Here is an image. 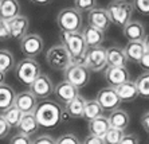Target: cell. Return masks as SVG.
<instances>
[{
	"label": "cell",
	"instance_id": "1",
	"mask_svg": "<svg viewBox=\"0 0 149 144\" xmlns=\"http://www.w3.org/2000/svg\"><path fill=\"white\" fill-rule=\"evenodd\" d=\"M32 113L35 115V119L38 121L39 127L51 129V128H55L62 123L65 109L61 106L59 102L47 99L39 101Z\"/></svg>",
	"mask_w": 149,
	"mask_h": 144
},
{
	"label": "cell",
	"instance_id": "2",
	"mask_svg": "<svg viewBox=\"0 0 149 144\" xmlns=\"http://www.w3.org/2000/svg\"><path fill=\"white\" fill-rule=\"evenodd\" d=\"M62 45L66 47L67 53L70 54L73 63H85V54L87 51V46L83 41L81 31L74 32H62L61 34Z\"/></svg>",
	"mask_w": 149,
	"mask_h": 144
},
{
	"label": "cell",
	"instance_id": "3",
	"mask_svg": "<svg viewBox=\"0 0 149 144\" xmlns=\"http://www.w3.org/2000/svg\"><path fill=\"white\" fill-rule=\"evenodd\" d=\"M106 11L113 24L124 27L126 23L132 20L134 7H133V3L129 0H113L109 3Z\"/></svg>",
	"mask_w": 149,
	"mask_h": 144
},
{
	"label": "cell",
	"instance_id": "4",
	"mask_svg": "<svg viewBox=\"0 0 149 144\" xmlns=\"http://www.w3.org/2000/svg\"><path fill=\"white\" fill-rule=\"evenodd\" d=\"M15 77L20 84L30 85L34 82V80L40 74V65L34 58H23L16 63L14 67Z\"/></svg>",
	"mask_w": 149,
	"mask_h": 144
},
{
	"label": "cell",
	"instance_id": "5",
	"mask_svg": "<svg viewBox=\"0 0 149 144\" xmlns=\"http://www.w3.org/2000/svg\"><path fill=\"white\" fill-rule=\"evenodd\" d=\"M56 24L62 32L79 31L82 27V14L75 8H63L56 15Z\"/></svg>",
	"mask_w": 149,
	"mask_h": 144
},
{
	"label": "cell",
	"instance_id": "6",
	"mask_svg": "<svg viewBox=\"0 0 149 144\" xmlns=\"http://www.w3.org/2000/svg\"><path fill=\"white\" fill-rule=\"evenodd\" d=\"M46 61L49 63V66L54 70H66L73 63L70 54L67 53L66 47L62 43L50 47L47 54H46Z\"/></svg>",
	"mask_w": 149,
	"mask_h": 144
},
{
	"label": "cell",
	"instance_id": "7",
	"mask_svg": "<svg viewBox=\"0 0 149 144\" xmlns=\"http://www.w3.org/2000/svg\"><path fill=\"white\" fill-rule=\"evenodd\" d=\"M65 81L74 85L77 89H82L90 81V70L85 63H71L65 70Z\"/></svg>",
	"mask_w": 149,
	"mask_h": 144
},
{
	"label": "cell",
	"instance_id": "8",
	"mask_svg": "<svg viewBox=\"0 0 149 144\" xmlns=\"http://www.w3.org/2000/svg\"><path fill=\"white\" fill-rule=\"evenodd\" d=\"M85 65L90 71H101L106 69V49L102 46L89 47L85 54Z\"/></svg>",
	"mask_w": 149,
	"mask_h": 144
},
{
	"label": "cell",
	"instance_id": "9",
	"mask_svg": "<svg viewBox=\"0 0 149 144\" xmlns=\"http://www.w3.org/2000/svg\"><path fill=\"white\" fill-rule=\"evenodd\" d=\"M45 49V42L39 34H26L20 39V51L26 58H36Z\"/></svg>",
	"mask_w": 149,
	"mask_h": 144
},
{
	"label": "cell",
	"instance_id": "10",
	"mask_svg": "<svg viewBox=\"0 0 149 144\" xmlns=\"http://www.w3.org/2000/svg\"><path fill=\"white\" fill-rule=\"evenodd\" d=\"M30 92L39 100H47L54 93V84L47 74L40 73L30 85Z\"/></svg>",
	"mask_w": 149,
	"mask_h": 144
},
{
	"label": "cell",
	"instance_id": "11",
	"mask_svg": "<svg viewBox=\"0 0 149 144\" xmlns=\"http://www.w3.org/2000/svg\"><path fill=\"white\" fill-rule=\"evenodd\" d=\"M95 100L98 101L104 112H113V110L120 108V104H121V100L116 93V89L111 86H106V88L101 89Z\"/></svg>",
	"mask_w": 149,
	"mask_h": 144
},
{
	"label": "cell",
	"instance_id": "12",
	"mask_svg": "<svg viewBox=\"0 0 149 144\" xmlns=\"http://www.w3.org/2000/svg\"><path fill=\"white\" fill-rule=\"evenodd\" d=\"M105 81L108 82L109 86L111 88H117L121 84L126 81H130V73L126 67H113L106 66L104 73Z\"/></svg>",
	"mask_w": 149,
	"mask_h": 144
},
{
	"label": "cell",
	"instance_id": "13",
	"mask_svg": "<svg viewBox=\"0 0 149 144\" xmlns=\"http://www.w3.org/2000/svg\"><path fill=\"white\" fill-rule=\"evenodd\" d=\"M87 23H89V26H93V27L98 28V30L104 32L106 30H109V27L111 24L106 8L100 7H95L94 10L87 12Z\"/></svg>",
	"mask_w": 149,
	"mask_h": 144
},
{
	"label": "cell",
	"instance_id": "14",
	"mask_svg": "<svg viewBox=\"0 0 149 144\" xmlns=\"http://www.w3.org/2000/svg\"><path fill=\"white\" fill-rule=\"evenodd\" d=\"M8 31H10V38L12 39H22L27 34L28 27H30V20L24 15H17L14 19L7 22Z\"/></svg>",
	"mask_w": 149,
	"mask_h": 144
},
{
	"label": "cell",
	"instance_id": "15",
	"mask_svg": "<svg viewBox=\"0 0 149 144\" xmlns=\"http://www.w3.org/2000/svg\"><path fill=\"white\" fill-rule=\"evenodd\" d=\"M14 105L22 113H32L38 105V99L30 90H24L16 94Z\"/></svg>",
	"mask_w": 149,
	"mask_h": 144
},
{
	"label": "cell",
	"instance_id": "16",
	"mask_svg": "<svg viewBox=\"0 0 149 144\" xmlns=\"http://www.w3.org/2000/svg\"><path fill=\"white\" fill-rule=\"evenodd\" d=\"M54 94L58 101H62L65 104L70 102L73 99H75L79 94V89H77L74 85H71L67 81H61L56 86H54Z\"/></svg>",
	"mask_w": 149,
	"mask_h": 144
},
{
	"label": "cell",
	"instance_id": "17",
	"mask_svg": "<svg viewBox=\"0 0 149 144\" xmlns=\"http://www.w3.org/2000/svg\"><path fill=\"white\" fill-rule=\"evenodd\" d=\"M124 36L128 39V42H140L145 38V27L141 22L139 20H130L129 23L122 27Z\"/></svg>",
	"mask_w": 149,
	"mask_h": 144
},
{
	"label": "cell",
	"instance_id": "18",
	"mask_svg": "<svg viewBox=\"0 0 149 144\" xmlns=\"http://www.w3.org/2000/svg\"><path fill=\"white\" fill-rule=\"evenodd\" d=\"M83 36V41L86 43L87 49L89 47H97V46H101L105 41V32L98 30V28L93 27V26H85L83 30L81 31Z\"/></svg>",
	"mask_w": 149,
	"mask_h": 144
},
{
	"label": "cell",
	"instance_id": "19",
	"mask_svg": "<svg viewBox=\"0 0 149 144\" xmlns=\"http://www.w3.org/2000/svg\"><path fill=\"white\" fill-rule=\"evenodd\" d=\"M106 63L113 67H126L128 59L124 53V49L120 46H110L106 49Z\"/></svg>",
	"mask_w": 149,
	"mask_h": 144
},
{
	"label": "cell",
	"instance_id": "20",
	"mask_svg": "<svg viewBox=\"0 0 149 144\" xmlns=\"http://www.w3.org/2000/svg\"><path fill=\"white\" fill-rule=\"evenodd\" d=\"M114 89L121 102H133L139 99V93H137L134 81H126Z\"/></svg>",
	"mask_w": 149,
	"mask_h": 144
},
{
	"label": "cell",
	"instance_id": "21",
	"mask_svg": "<svg viewBox=\"0 0 149 144\" xmlns=\"http://www.w3.org/2000/svg\"><path fill=\"white\" fill-rule=\"evenodd\" d=\"M17 128H19V134L31 136V135L38 132V129L40 127H39L38 121L35 119L34 113H23L20 121L17 124Z\"/></svg>",
	"mask_w": 149,
	"mask_h": 144
},
{
	"label": "cell",
	"instance_id": "22",
	"mask_svg": "<svg viewBox=\"0 0 149 144\" xmlns=\"http://www.w3.org/2000/svg\"><path fill=\"white\" fill-rule=\"evenodd\" d=\"M20 15V4L17 0H0V19L8 22Z\"/></svg>",
	"mask_w": 149,
	"mask_h": 144
},
{
	"label": "cell",
	"instance_id": "23",
	"mask_svg": "<svg viewBox=\"0 0 149 144\" xmlns=\"http://www.w3.org/2000/svg\"><path fill=\"white\" fill-rule=\"evenodd\" d=\"M85 104H86V99L78 94L75 99H73L70 102H67L65 106V112L69 117L71 119H82L83 117V110H85Z\"/></svg>",
	"mask_w": 149,
	"mask_h": 144
},
{
	"label": "cell",
	"instance_id": "24",
	"mask_svg": "<svg viewBox=\"0 0 149 144\" xmlns=\"http://www.w3.org/2000/svg\"><path fill=\"white\" fill-rule=\"evenodd\" d=\"M108 120L111 128H117V129H121V131L126 129L129 123H130V117H129L128 112L120 108L109 113Z\"/></svg>",
	"mask_w": 149,
	"mask_h": 144
},
{
	"label": "cell",
	"instance_id": "25",
	"mask_svg": "<svg viewBox=\"0 0 149 144\" xmlns=\"http://www.w3.org/2000/svg\"><path fill=\"white\" fill-rule=\"evenodd\" d=\"M124 53L126 55L128 62L139 63V61L141 59V57L146 51H145V46H144L142 41H140V42H128L126 46L124 47Z\"/></svg>",
	"mask_w": 149,
	"mask_h": 144
},
{
	"label": "cell",
	"instance_id": "26",
	"mask_svg": "<svg viewBox=\"0 0 149 144\" xmlns=\"http://www.w3.org/2000/svg\"><path fill=\"white\" fill-rule=\"evenodd\" d=\"M87 128H89V134L90 135H94V136H98V137H104V135L110 128V124H109L108 117L98 116L97 119L89 121Z\"/></svg>",
	"mask_w": 149,
	"mask_h": 144
},
{
	"label": "cell",
	"instance_id": "27",
	"mask_svg": "<svg viewBox=\"0 0 149 144\" xmlns=\"http://www.w3.org/2000/svg\"><path fill=\"white\" fill-rule=\"evenodd\" d=\"M15 90L10 85L3 84L0 85V112H4L7 108L14 105L15 102Z\"/></svg>",
	"mask_w": 149,
	"mask_h": 144
},
{
	"label": "cell",
	"instance_id": "28",
	"mask_svg": "<svg viewBox=\"0 0 149 144\" xmlns=\"http://www.w3.org/2000/svg\"><path fill=\"white\" fill-rule=\"evenodd\" d=\"M102 113H104V110L97 100H86L85 110H83V119L87 121H91V120L97 119L98 116H102Z\"/></svg>",
	"mask_w": 149,
	"mask_h": 144
},
{
	"label": "cell",
	"instance_id": "29",
	"mask_svg": "<svg viewBox=\"0 0 149 144\" xmlns=\"http://www.w3.org/2000/svg\"><path fill=\"white\" fill-rule=\"evenodd\" d=\"M1 116H3V119L7 121L8 125L12 128V127H17L22 116H23V113H22L15 105H12V106L6 109L4 112H1Z\"/></svg>",
	"mask_w": 149,
	"mask_h": 144
},
{
	"label": "cell",
	"instance_id": "30",
	"mask_svg": "<svg viewBox=\"0 0 149 144\" xmlns=\"http://www.w3.org/2000/svg\"><path fill=\"white\" fill-rule=\"evenodd\" d=\"M136 88H137V93L139 97L149 100V73H144L137 77L134 81Z\"/></svg>",
	"mask_w": 149,
	"mask_h": 144
},
{
	"label": "cell",
	"instance_id": "31",
	"mask_svg": "<svg viewBox=\"0 0 149 144\" xmlns=\"http://www.w3.org/2000/svg\"><path fill=\"white\" fill-rule=\"evenodd\" d=\"M15 67L14 55L8 50H0V71L7 73Z\"/></svg>",
	"mask_w": 149,
	"mask_h": 144
},
{
	"label": "cell",
	"instance_id": "32",
	"mask_svg": "<svg viewBox=\"0 0 149 144\" xmlns=\"http://www.w3.org/2000/svg\"><path fill=\"white\" fill-rule=\"evenodd\" d=\"M125 135L124 131L121 129H117V128H109L108 132L104 135V137H102V140H104L105 144H118L120 141H121L122 136Z\"/></svg>",
	"mask_w": 149,
	"mask_h": 144
},
{
	"label": "cell",
	"instance_id": "33",
	"mask_svg": "<svg viewBox=\"0 0 149 144\" xmlns=\"http://www.w3.org/2000/svg\"><path fill=\"white\" fill-rule=\"evenodd\" d=\"M74 6L79 12H89L97 7V0H74Z\"/></svg>",
	"mask_w": 149,
	"mask_h": 144
},
{
	"label": "cell",
	"instance_id": "34",
	"mask_svg": "<svg viewBox=\"0 0 149 144\" xmlns=\"http://www.w3.org/2000/svg\"><path fill=\"white\" fill-rule=\"evenodd\" d=\"M133 7L140 14L149 16V0H133Z\"/></svg>",
	"mask_w": 149,
	"mask_h": 144
},
{
	"label": "cell",
	"instance_id": "35",
	"mask_svg": "<svg viewBox=\"0 0 149 144\" xmlns=\"http://www.w3.org/2000/svg\"><path fill=\"white\" fill-rule=\"evenodd\" d=\"M55 144H81V141L74 134H66L55 140Z\"/></svg>",
	"mask_w": 149,
	"mask_h": 144
},
{
	"label": "cell",
	"instance_id": "36",
	"mask_svg": "<svg viewBox=\"0 0 149 144\" xmlns=\"http://www.w3.org/2000/svg\"><path fill=\"white\" fill-rule=\"evenodd\" d=\"M31 143H32L31 137L27 136V135H23V134L14 135L10 140V144H31Z\"/></svg>",
	"mask_w": 149,
	"mask_h": 144
},
{
	"label": "cell",
	"instance_id": "37",
	"mask_svg": "<svg viewBox=\"0 0 149 144\" xmlns=\"http://www.w3.org/2000/svg\"><path fill=\"white\" fill-rule=\"evenodd\" d=\"M11 131V127L7 124V121L3 119V116L0 115V140L4 139V137H7L8 134H10Z\"/></svg>",
	"mask_w": 149,
	"mask_h": 144
},
{
	"label": "cell",
	"instance_id": "38",
	"mask_svg": "<svg viewBox=\"0 0 149 144\" xmlns=\"http://www.w3.org/2000/svg\"><path fill=\"white\" fill-rule=\"evenodd\" d=\"M31 144H55V139H52L50 135H40L34 139Z\"/></svg>",
	"mask_w": 149,
	"mask_h": 144
},
{
	"label": "cell",
	"instance_id": "39",
	"mask_svg": "<svg viewBox=\"0 0 149 144\" xmlns=\"http://www.w3.org/2000/svg\"><path fill=\"white\" fill-rule=\"evenodd\" d=\"M10 39V31H8L7 22L0 19V41H7Z\"/></svg>",
	"mask_w": 149,
	"mask_h": 144
},
{
	"label": "cell",
	"instance_id": "40",
	"mask_svg": "<svg viewBox=\"0 0 149 144\" xmlns=\"http://www.w3.org/2000/svg\"><path fill=\"white\" fill-rule=\"evenodd\" d=\"M118 144H139V137L134 134H125Z\"/></svg>",
	"mask_w": 149,
	"mask_h": 144
},
{
	"label": "cell",
	"instance_id": "41",
	"mask_svg": "<svg viewBox=\"0 0 149 144\" xmlns=\"http://www.w3.org/2000/svg\"><path fill=\"white\" fill-rule=\"evenodd\" d=\"M81 144H105L102 137H98V136H94V135H87L85 137V140L82 141Z\"/></svg>",
	"mask_w": 149,
	"mask_h": 144
},
{
	"label": "cell",
	"instance_id": "42",
	"mask_svg": "<svg viewBox=\"0 0 149 144\" xmlns=\"http://www.w3.org/2000/svg\"><path fill=\"white\" fill-rule=\"evenodd\" d=\"M139 65L141 66L142 70H145V73H149V53H145L141 57V59L139 61Z\"/></svg>",
	"mask_w": 149,
	"mask_h": 144
},
{
	"label": "cell",
	"instance_id": "43",
	"mask_svg": "<svg viewBox=\"0 0 149 144\" xmlns=\"http://www.w3.org/2000/svg\"><path fill=\"white\" fill-rule=\"evenodd\" d=\"M141 125L146 134H149V110H146L141 117Z\"/></svg>",
	"mask_w": 149,
	"mask_h": 144
},
{
	"label": "cell",
	"instance_id": "44",
	"mask_svg": "<svg viewBox=\"0 0 149 144\" xmlns=\"http://www.w3.org/2000/svg\"><path fill=\"white\" fill-rule=\"evenodd\" d=\"M30 1H32L35 4H39V6H46V4L51 3L52 0H30Z\"/></svg>",
	"mask_w": 149,
	"mask_h": 144
},
{
	"label": "cell",
	"instance_id": "45",
	"mask_svg": "<svg viewBox=\"0 0 149 144\" xmlns=\"http://www.w3.org/2000/svg\"><path fill=\"white\" fill-rule=\"evenodd\" d=\"M142 43H144V46H145V51L149 53V34L145 35V38L142 39Z\"/></svg>",
	"mask_w": 149,
	"mask_h": 144
},
{
	"label": "cell",
	"instance_id": "46",
	"mask_svg": "<svg viewBox=\"0 0 149 144\" xmlns=\"http://www.w3.org/2000/svg\"><path fill=\"white\" fill-rule=\"evenodd\" d=\"M4 81H6V73L0 71V85H3Z\"/></svg>",
	"mask_w": 149,
	"mask_h": 144
}]
</instances>
